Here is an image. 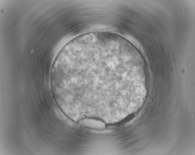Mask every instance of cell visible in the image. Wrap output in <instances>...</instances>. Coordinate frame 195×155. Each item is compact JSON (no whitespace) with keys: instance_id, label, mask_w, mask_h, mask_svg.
I'll list each match as a JSON object with an SVG mask.
<instances>
[{"instance_id":"6da1fadb","label":"cell","mask_w":195,"mask_h":155,"mask_svg":"<svg viewBox=\"0 0 195 155\" xmlns=\"http://www.w3.org/2000/svg\"><path fill=\"white\" fill-rule=\"evenodd\" d=\"M81 122L84 126L89 129L99 130L103 129L105 127V124L103 122L96 119H85Z\"/></svg>"}]
</instances>
